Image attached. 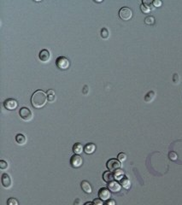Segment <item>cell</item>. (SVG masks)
I'll list each match as a JSON object with an SVG mask.
<instances>
[{
  "label": "cell",
  "mask_w": 182,
  "mask_h": 205,
  "mask_svg": "<svg viewBox=\"0 0 182 205\" xmlns=\"http://www.w3.org/2000/svg\"><path fill=\"white\" fill-rule=\"evenodd\" d=\"M119 17L123 21H129L132 17V10L128 7H122L119 11Z\"/></svg>",
  "instance_id": "4"
},
{
  "label": "cell",
  "mask_w": 182,
  "mask_h": 205,
  "mask_svg": "<svg viewBox=\"0 0 182 205\" xmlns=\"http://www.w3.org/2000/svg\"><path fill=\"white\" fill-rule=\"evenodd\" d=\"M39 58L41 62L43 63H48L50 60V51L46 49H44L39 53Z\"/></svg>",
  "instance_id": "10"
},
{
  "label": "cell",
  "mask_w": 182,
  "mask_h": 205,
  "mask_svg": "<svg viewBox=\"0 0 182 205\" xmlns=\"http://www.w3.org/2000/svg\"><path fill=\"white\" fill-rule=\"evenodd\" d=\"M7 205H19V203L16 198L14 197H10L7 200Z\"/></svg>",
  "instance_id": "24"
},
{
  "label": "cell",
  "mask_w": 182,
  "mask_h": 205,
  "mask_svg": "<svg viewBox=\"0 0 182 205\" xmlns=\"http://www.w3.org/2000/svg\"><path fill=\"white\" fill-rule=\"evenodd\" d=\"M47 99L49 103H53L56 100V95H55V91L53 90H49L47 91Z\"/></svg>",
  "instance_id": "19"
},
{
  "label": "cell",
  "mask_w": 182,
  "mask_h": 205,
  "mask_svg": "<svg viewBox=\"0 0 182 205\" xmlns=\"http://www.w3.org/2000/svg\"><path fill=\"white\" fill-rule=\"evenodd\" d=\"M16 141H17L18 144L23 145L27 143V137L23 135V134H21V133H19L16 136Z\"/></svg>",
  "instance_id": "16"
},
{
  "label": "cell",
  "mask_w": 182,
  "mask_h": 205,
  "mask_svg": "<svg viewBox=\"0 0 182 205\" xmlns=\"http://www.w3.org/2000/svg\"><path fill=\"white\" fill-rule=\"evenodd\" d=\"M96 151V145L92 143H89L87 144L85 147H84V151L86 154H92Z\"/></svg>",
  "instance_id": "15"
},
{
  "label": "cell",
  "mask_w": 182,
  "mask_h": 205,
  "mask_svg": "<svg viewBox=\"0 0 182 205\" xmlns=\"http://www.w3.org/2000/svg\"><path fill=\"white\" fill-rule=\"evenodd\" d=\"M17 106H18V103L17 100L13 98H8L3 102V107L7 110H14L17 109Z\"/></svg>",
  "instance_id": "7"
},
{
  "label": "cell",
  "mask_w": 182,
  "mask_h": 205,
  "mask_svg": "<svg viewBox=\"0 0 182 205\" xmlns=\"http://www.w3.org/2000/svg\"><path fill=\"white\" fill-rule=\"evenodd\" d=\"M47 101V94L42 90H38L33 92L31 98L32 106L35 109H41L46 104Z\"/></svg>",
  "instance_id": "1"
},
{
  "label": "cell",
  "mask_w": 182,
  "mask_h": 205,
  "mask_svg": "<svg viewBox=\"0 0 182 205\" xmlns=\"http://www.w3.org/2000/svg\"><path fill=\"white\" fill-rule=\"evenodd\" d=\"M121 185L126 189H128L130 187V181L128 180V178H124V179H121Z\"/></svg>",
  "instance_id": "21"
},
{
  "label": "cell",
  "mask_w": 182,
  "mask_h": 205,
  "mask_svg": "<svg viewBox=\"0 0 182 205\" xmlns=\"http://www.w3.org/2000/svg\"><path fill=\"white\" fill-rule=\"evenodd\" d=\"M84 205H94V204H93V203H92V202H86Z\"/></svg>",
  "instance_id": "31"
},
{
  "label": "cell",
  "mask_w": 182,
  "mask_h": 205,
  "mask_svg": "<svg viewBox=\"0 0 182 205\" xmlns=\"http://www.w3.org/2000/svg\"><path fill=\"white\" fill-rule=\"evenodd\" d=\"M151 2L150 1H145L144 0L142 2V4L140 6V9H141V11L144 12V13H149L150 11L153 9V7H151Z\"/></svg>",
  "instance_id": "12"
},
{
  "label": "cell",
  "mask_w": 182,
  "mask_h": 205,
  "mask_svg": "<svg viewBox=\"0 0 182 205\" xmlns=\"http://www.w3.org/2000/svg\"><path fill=\"white\" fill-rule=\"evenodd\" d=\"M108 189L110 191H112V192H119L120 191H121V186L117 182V181H111V182H110L109 183V185H108Z\"/></svg>",
  "instance_id": "11"
},
{
  "label": "cell",
  "mask_w": 182,
  "mask_h": 205,
  "mask_svg": "<svg viewBox=\"0 0 182 205\" xmlns=\"http://www.w3.org/2000/svg\"><path fill=\"white\" fill-rule=\"evenodd\" d=\"M110 197H111V193L109 189L103 187L99 191V197L101 200H103V201L109 200L110 198Z\"/></svg>",
  "instance_id": "8"
},
{
  "label": "cell",
  "mask_w": 182,
  "mask_h": 205,
  "mask_svg": "<svg viewBox=\"0 0 182 205\" xmlns=\"http://www.w3.org/2000/svg\"><path fill=\"white\" fill-rule=\"evenodd\" d=\"M155 97H156V93H155V91H150L149 92L146 93V95L145 96V101L146 103L152 102V101L154 100Z\"/></svg>",
  "instance_id": "18"
},
{
  "label": "cell",
  "mask_w": 182,
  "mask_h": 205,
  "mask_svg": "<svg viewBox=\"0 0 182 205\" xmlns=\"http://www.w3.org/2000/svg\"><path fill=\"white\" fill-rule=\"evenodd\" d=\"M81 186L83 191L87 193V194H91L92 192V188L90 183L87 180H83L81 184Z\"/></svg>",
  "instance_id": "14"
},
{
  "label": "cell",
  "mask_w": 182,
  "mask_h": 205,
  "mask_svg": "<svg viewBox=\"0 0 182 205\" xmlns=\"http://www.w3.org/2000/svg\"><path fill=\"white\" fill-rule=\"evenodd\" d=\"M19 115H20L21 118L25 121H30V120H32L33 117L32 111L27 107L21 108L20 111H19Z\"/></svg>",
  "instance_id": "2"
},
{
  "label": "cell",
  "mask_w": 182,
  "mask_h": 205,
  "mask_svg": "<svg viewBox=\"0 0 182 205\" xmlns=\"http://www.w3.org/2000/svg\"><path fill=\"white\" fill-rule=\"evenodd\" d=\"M145 24H147V25H153L154 23H155V19H154V17H147L145 19Z\"/></svg>",
  "instance_id": "23"
},
{
  "label": "cell",
  "mask_w": 182,
  "mask_h": 205,
  "mask_svg": "<svg viewBox=\"0 0 182 205\" xmlns=\"http://www.w3.org/2000/svg\"><path fill=\"white\" fill-rule=\"evenodd\" d=\"M127 159V155L123 152H121V153L118 154V156H117V160L121 162H123L124 161H126Z\"/></svg>",
  "instance_id": "22"
},
{
  "label": "cell",
  "mask_w": 182,
  "mask_h": 205,
  "mask_svg": "<svg viewBox=\"0 0 182 205\" xmlns=\"http://www.w3.org/2000/svg\"><path fill=\"white\" fill-rule=\"evenodd\" d=\"M93 204L94 205H104L103 203V200H101L100 198H96L93 200Z\"/></svg>",
  "instance_id": "28"
},
{
  "label": "cell",
  "mask_w": 182,
  "mask_h": 205,
  "mask_svg": "<svg viewBox=\"0 0 182 205\" xmlns=\"http://www.w3.org/2000/svg\"><path fill=\"white\" fill-rule=\"evenodd\" d=\"M168 156H169V158H170L172 161H175V160L177 159V155H176L175 152H174V151H171L170 153L168 154Z\"/></svg>",
  "instance_id": "27"
},
{
  "label": "cell",
  "mask_w": 182,
  "mask_h": 205,
  "mask_svg": "<svg viewBox=\"0 0 182 205\" xmlns=\"http://www.w3.org/2000/svg\"><path fill=\"white\" fill-rule=\"evenodd\" d=\"M115 179H117V180H121V178H123V172L120 169L116 171L115 173Z\"/></svg>",
  "instance_id": "25"
},
{
  "label": "cell",
  "mask_w": 182,
  "mask_h": 205,
  "mask_svg": "<svg viewBox=\"0 0 182 205\" xmlns=\"http://www.w3.org/2000/svg\"><path fill=\"white\" fill-rule=\"evenodd\" d=\"M121 162H119L118 160L114 159V158L110 159V160L107 162V163H106L107 169L110 171H111V172H112V171L118 170V169L121 168Z\"/></svg>",
  "instance_id": "6"
},
{
  "label": "cell",
  "mask_w": 182,
  "mask_h": 205,
  "mask_svg": "<svg viewBox=\"0 0 182 205\" xmlns=\"http://www.w3.org/2000/svg\"><path fill=\"white\" fill-rule=\"evenodd\" d=\"M103 180H104L105 182L110 183V182H111V181L114 180L115 175H114V173H113L111 171H106V172H104V173H103Z\"/></svg>",
  "instance_id": "13"
},
{
  "label": "cell",
  "mask_w": 182,
  "mask_h": 205,
  "mask_svg": "<svg viewBox=\"0 0 182 205\" xmlns=\"http://www.w3.org/2000/svg\"><path fill=\"white\" fill-rule=\"evenodd\" d=\"M101 37H102L103 39H109V37H110V32H109V30H108L107 28H103L101 29Z\"/></svg>",
  "instance_id": "20"
},
{
  "label": "cell",
  "mask_w": 182,
  "mask_h": 205,
  "mask_svg": "<svg viewBox=\"0 0 182 205\" xmlns=\"http://www.w3.org/2000/svg\"><path fill=\"white\" fill-rule=\"evenodd\" d=\"M70 164L74 169H78V168L81 167L83 164L82 157L80 155L74 154L70 158Z\"/></svg>",
  "instance_id": "5"
},
{
  "label": "cell",
  "mask_w": 182,
  "mask_h": 205,
  "mask_svg": "<svg viewBox=\"0 0 182 205\" xmlns=\"http://www.w3.org/2000/svg\"><path fill=\"white\" fill-rule=\"evenodd\" d=\"M1 181H2L3 186L4 188H6V189H10L12 186V180H11L10 176L8 173H3L2 175Z\"/></svg>",
  "instance_id": "9"
},
{
  "label": "cell",
  "mask_w": 182,
  "mask_h": 205,
  "mask_svg": "<svg viewBox=\"0 0 182 205\" xmlns=\"http://www.w3.org/2000/svg\"><path fill=\"white\" fill-rule=\"evenodd\" d=\"M152 4L154 7H160L162 5V2L160 0H154L152 2Z\"/></svg>",
  "instance_id": "29"
},
{
  "label": "cell",
  "mask_w": 182,
  "mask_h": 205,
  "mask_svg": "<svg viewBox=\"0 0 182 205\" xmlns=\"http://www.w3.org/2000/svg\"><path fill=\"white\" fill-rule=\"evenodd\" d=\"M73 151L76 155H80L81 153H82V151H84V147H83V145L81 144L76 143L73 146Z\"/></svg>",
  "instance_id": "17"
},
{
  "label": "cell",
  "mask_w": 182,
  "mask_h": 205,
  "mask_svg": "<svg viewBox=\"0 0 182 205\" xmlns=\"http://www.w3.org/2000/svg\"><path fill=\"white\" fill-rule=\"evenodd\" d=\"M56 65L59 69L65 70L69 68L70 63L69 60L65 56H58L56 60Z\"/></svg>",
  "instance_id": "3"
},
{
  "label": "cell",
  "mask_w": 182,
  "mask_h": 205,
  "mask_svg": "<svg viewBox=\"0 0 182 205\" xmlns=\"http://www.w3.org/2000/svg\"><path fill=\"white\" fill-rule=\"evenodd\" d=\"M104 205H116V204H115V201L113 200H108Z\"/></svg>",
  "instance_id": "30"
},
{
  "label": "cell",
  "mask_w": 182,
  "mask_h": 205,
  "mask_svg": "<svg viewBox=\"0 0 182 205\" xmlns=\"http://www.w3.org/2000/svg\"><path fill=\"white\" fill-rule=\"evenodd\" d=\"M9 167V164H8V162H5V161H3V160H1L0 161V169H6L7 168Z\"/></svg>",
  "instance_id": "26"
}]
</instances>
